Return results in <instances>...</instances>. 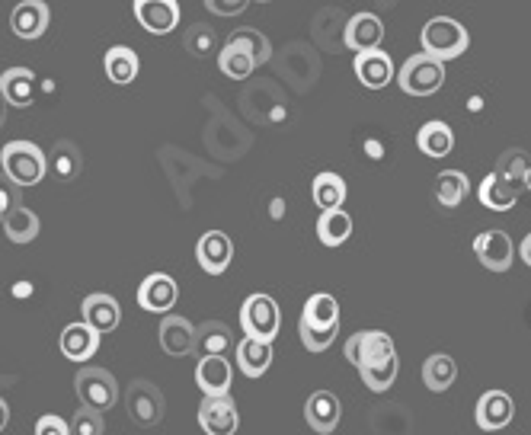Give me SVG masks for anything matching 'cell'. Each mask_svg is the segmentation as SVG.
Returning a JSON list of instances; mask_svg holds the SVG:
<instances>
[{
    "label": "cell",
    "instance_id": "1",
    "mask_svg": "<svg viewBox=\"0 0 531 435\" xmlns=\"http://www.w3.org/2000/svg\"><path fill=\"white\" fill-rule=\"evenodd\" d=\"M0 167H4V176L13 186H36L42 183L45 170V154L42 148H36L32 141H10L4 151H0Z\"/></svg>",
    "mask_w": 531,
    "mask_h": 435
},
{
    "label": "cell",
    "instance_id": "2",
    "mask_svg": "<svg viewBox=\"0 0 531 435\" xmlns=\"http://www.w3.org/2000/svg\"><path fill=\"white\" fill-rule=\"evenodd\" d=\"M420 39H423V52L432 55V58H439L442 64L464 55V52H468V45H471L468 29H464L458 20H452V16H436V20H429L423 26Z\"/></svg>",
    "mask_w": 531,
    "mask_h": 435
},
{
    "label": "cell",
    "instance_id": "3",
    "mask_svg": "<svg viewBox=\"0 0 531 435\" xmlns=\"http://www.w3.org/2000/svg\"><path fill=\"white\" fill-rule=\"evenodd\" d=\"M74 391L80 397V407L96 410V413L112 410V407H116V400H119L116 378H112L106 368H96V365L80 368L77 378H74Z\"/></svg>",
    "mask_w": 531,
    "mask_h": 435
},
{
    "label": "cell",
    "instance_id": "4",
    "mask_svg": "<svg viewBox=\"0 0 531 435\" xmlns=\"http://www.w3.org/2000/svg\"><path fill=\"white\" fill-rule=\"evenodd\" d=\"M397 84L410 96H432L445 84V64L426 52L407 58L404 68L397 71Z\"/></svg>",
    "mask_w": 531,
    "mask_h": 435
},
{
    "label": "cell",
    "instance_id": "5",
    "mask_svg": "<svg viewBox=\"0 0 531 435\" xmlns=\"http://www.w3.org/2000/svg\"><path fill=\"white\" fill-rule=\"evenodd\" d=\"M240 327H244V333L253 336V340L272 343L279 336V327H282L279 304L269 295H250L244 301V308H240Z\"/></svg>",
    "mask_w": 531,
    "mask_h": 435
},
{
    "label": "cell",
    "instance_id": "6",
    "mask_svg": "<svg viewBox=\"0 0 531 435\" xmlns=\"http://www.w3.org/2000/svg\"><path fill=\"white\" fill-rule=\"evenodd\" d=\"M125 410L132 416V423L138 426H157L164 420V410H167V400L160 394L157 384L151 381H132V388L125 394Z\"/></svg>",
    "mask_w": 531,
    "mask_h": 435
},
{
    "label": "cell",
    "instance_id": "7",
    "mask_svg": "<svg viewBox=\"0 0 531 435\" xmlns=\"http://www.w3.org/2000/svg\"><path fill=\"white\" fill-rule=\"evenodd\" d=\"M343 352H346V359L359 368V372H362V368H368V365H378L384 359L397 356L394 340L384 330H365V333L349 336V343H346Z\"/></svg>",
    "mask_w": 531,
    "mask_h": 435
},
{
    "label": "cell",
    "instance_id": "8",
    "mask_svg": "<svg viewBox=\"0 0 531 435\" xmlns=\"http://www.w3.org/2000/svg\"><path fill=\"white\" fill-rule=\"evenodd\" d=\"M132 10L141 29H148L151 36H167L180 26V4L176 0H132Z\"/></svg>",
    "mask_w": 531,
    "mask_h": 435
},
{
    "label": "cell",
    "instance_id": "9",
    "mask_svg": "<svg viewBox=\"0 0 531 435\" xmlns=\"http://www.w3.org/2000/svg\"><path fill=\"white\" fill-rule=\"evenodd\" d=\"M474 253H477L480 266L490 269V272H506L512 266V260H516V247H512V237L506 231H500V228L477 234Z\"/></svg>",
    "mask_w": 531,
    "mask_h": 435
},
{
    "label": "cell",
    "instance_id": "10",
    "mask_svg": "<svg viewBox=\"0 0 531 435\" xmlns=\"http://www.w3.org/2000/svg\"><path fill=\"white\" fill-rule=\"evenodd\" d=\"M199 426L205 435H234L240 426V413L231 397H205L199 407Z\"/></svg>",
    "mask_w": 531,
    "mask_h": 435
},
{
    "label": "cell",
    "instance_id": "11",
    "mask_svg": "<svg viewBox=\"0 0 531 435\" xmlns=\"http://www.w3.org/2000/svg\"><path fill=\"white\" fill-rule=\"evenodd\" d=\"M196 260L208 276H221L234 260V240L224 231H208L196 244Z\"/></svg>",
    "mask_w": 531,
    "mask_h": 435
},
{
    "label": "cell",
    "instance_id": "12",
    "mask_svg": "<svg viewBox=\"0 0 531 435\" xmlns=\"http://www.w3.org/2000/svg\"><path fill=\"white\" fill-rule=\"evenodd\" d=\"M474 416H477V426L484 432H500L512 423V416H516V400L506 391H487L477 400Z\"/></svg>",
    "mask_w": 531,
    "mask_h": 435
},
{
    "label": "cell",
    "instance_id": "13",
    "mask_svg": "<svg viewBox=\"0 0 531 435\" xmlns=\"http://www.w3.org/2000/svg\"><path fill=\"white\" fill-rule=\"evenodd\" d=\"M176 298H180V288H176V282L167 276V272H154V276H148L138 288V304L151 314L173 311Z\"/></svg>",
    "mask_w": 531,
    "mask_h": 435
},
{
    "label": "cell",
    "instance_id": "14",
    "mask_svg": "<svg viewBox=\"0 0 531 435\" xmlns=\"http://www.w3.org/2000/svg\"><path fill=\"white\" fill-rule=\"evenodd\" d=\"M304 420L308 426L320 435H330L343 420V404L340 397L330 394V391H317L308 397V404H304Z\"/></svg>",
    "mask_w": 531,
    "mask_h": 435
},
{
    "label": "cell",
    "instance_id": "15",
    "mask_svg": "<svg viewBox=\"0 0 531 435\" xmlns=\"http://www.w3.org/2000/svg\"><path fill=\"white\" fill-rule=\"evenodd\" d=\"M384 42V23L378 20L375 13H356L346 23V45L356 55L362 52H378Z\"/></svg>",
    "mask_w": 531,
    "mask_h": 435
},
{
    "label": "cell",
    "instance_id": "16",
    "mask_svg": "<svg viewBox=\"0 0 531 435\" xmlns=\"http://www.w3.org/2000/svg\"><path fill=\"white\" fill-rule=\"evenodd\" d=\"M84 324L96 333V336H106L119 327V301L112 298V295H103V292H96V295H87L84 298Z\"/></svg>",
    "mask_w": 531,
    "mask_h": 435
},
{
    "label": "cell",
    "instance_id": "17",
    "mask_svg": "<svg viewBox=\"0 0 531 435\" xmlns=\"http://www.w3.org/2000/svg\"><path fill=\"white\" fill-rule=\"evenodd\" d=\"M192 343H196V327L189 324L180 314H167L160 320V349L173 359H183L192 352Z\"/></svg>",
    "mask_w": 531,
    "mask_h": 435
},
{
    "label": "cell",
    "instance_id": "18",
    "mask_svg": "<svg viewBox=\"0 0 531 435\" xmlns=\"http://www.w3.org/2000/svg\"><path fill=\"white\" fill-rule=\"evenodd\" d=\"M10 29L26 42L42 39V32L48 29V7L42 0H23V4H16L10 13Z\"/></svg>",
    "mask_w": 531,
    "mask_h": 435
},
{
    "label": "cell",
    "instance_id": "19",
    "mask_svg": "<svg viewBox=\"0 0 531 435\" xmlns=\"http://www.w3.org/2000/svg\"><path fill=\"white\" fill-rule=\"evenodd\" d=\"M231 362L228 356H212V359H199L196 368V384L202 388L205 397H228L231 391Z\"/></svg>",
    "mask_w": 531,
    "mask_h": 435
},
{
    "label": "cell",
    "instance_id": "20",
    "mask_svg": "<svg viewBox=\"0 0 531 435\" xmlns=\"http://www.w3.org/2000/svg\"><path fill=\"white\" fill-rule=\"evenodd\" d=\"M356 77L362 80V87L368 90H381L394 80V61L388 52H362L356 55Z\"/></svg>",
    "mask_w": 531,
    "mask_h": 435
},
{
    "label": "cell",
    "instance_id": "21",
    "mask_svg": "<svg viewBox=\"0 0 531 435\" xmlns=\"http://www.w3.org/2000/svg\"><path fill=\"white\" fill-rule=\"evenodd\" d=\"M0 96H4L7 106L23 109L36 100V74L29 68H7L0 74Z\"/></svg>",
    "mask_w": 531,
    "mask_h": 435
},
{
    "label": "cell",
    "instance_id": "22",
    "mask_svg": "<svg viewBox=\"0 0 531 435\" xmlns=\"http://www.w3.org/2000/svg\"><path fill=\"white\" fill-rule=\"evenodd\" d=\"M234 346L231 330L221 324V320H205L202 327H196V343H192V352L199 359H212V356H224Z\"/></svg>",
    "mask_w": 531,
    "mask_h": 435
},
{
    "label": "cell",
    "instance_id": "23",
    "mask_svg": "<svg viewBox=\"0 0 531 435\" xmlns=\"http://www.w3.org/2000/svg\"><path fill=\"white\" fill-rule=\"evenodd\" d=\"M96 346H100V336H96V333L84 324V320L61 330V352H64V359L87 362L93 352H96Z\"/></svg>",
    "mask_w": 531,
    "mask_h": 435
},
{
    "label": "cell",
    "instance_id": "24",
    "mask_svg": "<svg viewBox=\"0 0 531 435\" xmlns=\"http://www.w3.org/2000/svg\"><path fill=\"white\" fill-rule=\"evenodd\" d=\"M237 365H240V372H244L247 378L266 375L269 365H272V343L253 340V336H244V340L237 343Z\"/></svg>",
    "mask_w": 531,
    "mask_h": 435
},
{
    "label": "cell",
    "instance_id": "25",
    "mask_svg": "<svg viewBox=\"0 0 531 435\" xmlns=\"http://www.w3.org/2000/svg\"><path fill=\"white\" fill-rule=\"evenodd\" d=\"M103 68H106V77L112 80V84L125 87V84H132V80L138 77L141 61L128 45H112L106 52V58H103Z\"/></svg>",
    "mask_w": 531,
    "mask_h": 435
},
{
    "label": "cell",
    "instance_id": "26",
    "mask_svg": "<svg viewBox=\"0 0 531 435\" xmlns=\"http://www.w3.org/2000/svg\"><path fill=\"white\" fill-rule=\"evenodd\" d=\"M477 196L490 208V212H509V208L519 202L522 192L512 183H506L500 173H490V176H484V183H480Z\"/></svg>",
    "mask_w": 531,
    "mask_h": 435
},
{
    "label": "cell",
    "instance_id": "27",
    "mask_svg": "<svg viewBox=\"0 0 531 435\" xmlns=\"http://www.w3.org/2000/svg\"><path fill=\"white\" fill-rule=\"evenodd\" d=\"M84 167V157H80V148L74 141H58L52 151L45 154V170H52L58 180H74Z\"/></svg>",
    "mask_w": 531,
    "mask_h": 435
},
{
    "label": "cell",
    "instance_id": "28",
    "mask_svg": "<svg viewBox=\"0 0 531 435\" xmlns=\"http://www.w3.org/2000/svg\"><path fill=\"white\" fill-rule=\"evenodd\" d=\"M4 234L13 244H32L39 237V215L26 205H16L4 215Z\"/></svg>",
    "mask_w": 531,
    "mask_h": 435
},
{
    "label": "cell",
    "instance_id": "29",
    "mask_svg": "<svg viewBox=\"0 0 531 435\" xmlns=\"http://www.w3.org/2000/svg\"><path fill=\"white\" fill-rule=\"evenodd\" d=\"M416 144H420V151L426 157H448L455 148V132L448 128L445 122H426L420 128V135H416Z\"/></svg>",
    "mask_w": 531,
    "mask_h": 435
},
{
    "label": "cell",
    "instance_id": "30",
    "mask_svg": "<svg viewBox=\"0 0 531 435\" xmlns=\"http://www.w3.org/2000/svg\"><path fill=\"white\" fill-rule=\"evenodd\" d=\"M314 205L324 208V212H333V208H343L346 202V180L336 173H317L314 186H311Z\"/></svg>",
    "mask_w": 531,
    "mask_h": 435
},
{
    "label": "cell",
    "instance_id": "31",
    "mask_svg": "<svg viewBox=\"0 0 531 435\" xmlns=\"http://www.w3.org/2000/svg\"><path fill=\"white\" fill-rule=\"evenodd\" d=\"M455 378H458V365H455L452 356H445V352H436V356L426 359V365H423V384H426L429 391L442 394V391L452 388Z\"/></svg>",
    "mask_w": 531,
    "mask_h": 435
},
{
    "label": "cell",
    "instance_id": "32",
    "mask_svg": "<svg viewBox=\"0 0 531 435\" xmlns=\"http://www.w3.org/2000/svg\"><path fill=\"white\" fill-rule=\"evenodd\" d=\"M301 320L308 327H333V324H340V304H336L333 295L317 292V295H311L308 301H304Z\"/></svg>",
    "mask_w": 531,
    "mask_h": 435
},
{
    "label": "cell",
    "instance_id": "33",
    "mask_svg": "<svg viewBox=\"0 0 531 435\" xmlns=\"http://www.w3.org/2000/svg\"><path fill=\"white\" fill-rule=\"evenodd\" d=\"M352 234V218L343 212V208H333V212H324L317 221V237L324 247H343Z\"/></svg>",
    "mask_w": 531,
    "mask_h": 435
},
{
    "label": "cell",
    "instance_id": "34",
    "mask_svg": "<svg viewBox=\"0 0 531 435\" xmlns=\"http://www.w3.org/2000/svg\"><path fill=\"white\" fill-rule=\"evenodd\" d=\"M493 173H500L506 183H512L519 192L522 189H531V157L525 154V151H506L503 157H500V164H496V170Z\"/></svg>",
    "mask_w": 531,
    "mask_h": 435
},
{
    "label": "cell",
    "instance_id": "35",
    "mask_svg": "<svg viewBox=\"0 0 531 435\" xmlns=\"http://www.w3.org/2000/svg\"><path fill=\"white\" fill-rule=\"evenodd\" d=\"M468 192H471V183H468V176H464L461 170L439 173V180H436V202L442 208H458L464 199H468Z\"/></svg>",
    "mask_w": 531,
    "mask_h": 435
},
{
    "label": "cell",
    "instance_id": "36",
    "mask_svg": "<svg viewBox=\"0 0 531 435\" xmlns=\"http://www.w3.org/2000/svg\"><path fill=\"white\" fill-rule=\"evenodd\" d=\"M218 64H221V71H224V77H231V80H247L253 71H256V64H253V58L244 52L240 45H224L221 48V55H218Z\"/></svg>",
    "mask_w": 531,
    "mask_h": 435
},
{
    "label": "cell",
    "instance_id": "37",
    "mask_svg": "<svg viewBox=\"0 0 531 435\" xmlns=\"http://www.w3.org/2000/svg\"><path fill=\"white\" fill-rule=\"evenodd\" d=\"M228 42L244 48V52L253 58V64H266L272 58V45L260 29H237V32H231Z\"/></svg>",
    "mask_w": 531,
    "mask_h": 435
},
{
    "label": "cell",
    "instance_id": "38",
    "mask_svg": "<svg viewBox=\"0 0 531 435\" xmlns=\"http://www.w3.org/2000/svg\"><path fill=\"white\" fill-rule=\"evenodd\" d=\"M397 372H400V362H397V356H394V359H384V362H378V365L362 368V381H365L368 391L381 394V391H388L391 384L397 381Z\"/></svg>",
    "mask_w": 531,
    "mask_h": 435
},
{
    "label": "cell",
    "instance_id": "39",
    "mask_svg": "<svg viewBox=\"0 0 531 435\" xmlns=\"http://www.w3.org/2000/svg\"><path fill=\"white\" fill-rule=\"evenodd\" d=\"M336 333H340V324H333V327H308V324H304V320L298 324L301 343H304V349H311V352H324V349H330V343L336 340Z\"/></svg>",
    "mask_w": 531,
    "mask_h": 435
},
{
    "label": "cell",
    "instance_id": "40",
    "mask_svg": "<svg viewBox=\"0 0 531 435\" xmlns=\"http://www.w3.org/2000/svg\"><path fill=\"white\" fill-rule=\"evenodd\" d=\"M103 429H106L103 413L87 410V407H80V410L71 416V423H68V432H71V435H103Z\"/></svg>",
    "mask_w": 531,
    "mask_h": 435
},
{
    "label": "cell",
    "instance_id": "41",
    "mask_svg": "<svg viewBox=\"0 0 531 435\" xmlns=\"http://www.w3.org/2000/svg\"><path fill=\"white\" fill-rule=\"evenodd\" d=\"M186 48L196 58H208L215 52V29H208L205 23H196L186 32Z\"/></svg>",
    "mask_w": 531,
    "mask_h": 435
},
{
    "label": "cell",
    "instance_id": "42",
    "mask_svg": "<svg viewBox=\"0 0 531 435\" xmlns=\"http://www.w3.org/2000/svg\"><path fill=\"white\" fill-rule=\"evenodd\" d=\"M16 205H20V186H13L7 176L0 173V215H7Z\"/></svg>",
    "mask_w": 531,
    "mask_h": 435
},
{
    "label": "cell",
    "instance_id": "43",
    "mask_svg": "<svg viewBox=\"0 0 531 435\" xmlns=\"http://www.w3.org/2000/svg\"><path fill=\"white\" fill-rule=\"evenodd\" d=\"M247 4L250 0H205L208 13H215V16H237L247 10Z\"/></svg>",
    "mask_w": 531,
    "mask_h": 435
},
{
    "label": "cell",
    "instance_id": "44",
    "mask_svg": "<svg viewBox=\"0 0 531 435\" xmlns=\"http://www.w3.org/2000/svg\"><path fill=\"white\" fill-rule=\"evenodd\" d=\"M36 435H71V432H68V423H64L61 416L48 413V416H42V420L36 423Z\"/></svg>",
    "mask_w": 531,
    "mask_h": 435
},
{
    "label": "cell",
    "instance_id": "45",
    "mask_svg": "<svg viewBox=\"0 0 531 435\" xmlns=\"http://www.w3.org/2000/svg\"><path fill=\"white\" fill-rule=\"evenodd\" d=\"M7 423H10V407H7V400L0 397V432L7 429Z\"/></svg>",
    "mask_w": 531,
    "mask_h": 435
},
{
    "label": "cell",
    "instance_id": "46",
    "mask_svg": "<svg viewBox=\"0 0 531 435\" xmlns=\"http://www.w3.org/2000/svg\"><path fill=\"white\" fill-rule=\"evenodd\" d=\"M519 256H522V260H525V266H531V234L522 240V247H519Z\"/></svg>",
    "mask_w": 531,
    "mask_h": 435
},
{
    "label": "cell",
    "instance_id": "47",
    "mask_svg": "<svg viewBox=\"0 0 531 435\" xmlns=\"http://www.w3.org/2000/svg\"><path fill=\"white\" fill-rule=\"evenodd\" d=\"M4 119H7V103H4V96H0V128H4Z\"/></svg>",
    "mask_w": 531,
    "mask_h": 435
},
{
    "label": "cell",
    "instance_id": "48",
    "mask_svg": "<svg viewBox=\"0 0 531 435\" xmlns=\"http://www.w3.org/2000/svg\"><path fill=\"white\" fill-rule=\"evenodd\" d=\"M256 4H269V0H256Z\"/></svg>",
    "mask_w": 531,
    "mask_h": 435
},
{
    "label": "cell",
    "instance_id": "49",
    "mask_svg": "<svg viewBox=\"0 0 531 435\" xmlns=\"http://www.w3.org/2000/svg\"><path fill=\"white\" fill-rule=\"evenodd\" d=\"M0 224H4V215H0Z\"/></svg>",
    "mask_w": 531,
    "mask_h": 435
}]
</instances>
